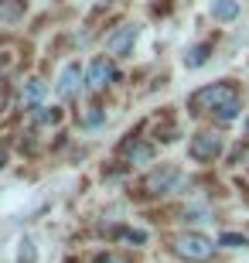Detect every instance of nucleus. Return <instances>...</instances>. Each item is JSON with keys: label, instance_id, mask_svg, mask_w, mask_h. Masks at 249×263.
Returning <instances> with one entry per match:
<instances>
[{"label": "nucleus", "instance_id": "obj_1", "mask_svg": "<svg viewBox=\"0 0 249 263\" xmlns=\"http://www.w3.org/2000/svg\"><path fill=\"white\" fill-rule=\"evenodd\" d=\"M191 113H219L222 123L239 117V89L232 82H215V86L198 89L191 99H188Z\"/></svg>", "mask_w": 249, "mask_h": 263}, {"label": "nucleus", "instance_id": "obj_2", "mask_svg": "<svg viewBox=\"0 0 249 263\" xmlns=\"http://www.w3.org/2000/svg\"><path fill=\"white\" fill-rule=\"evenodd\" d=\"M171 253L181 256V260H188V263H205V260L215 256V243H212L208 236H201V233H181V236H174Z\"/></svg>", "mask_w": 249, "mask_h": 263}, {"label": "nucleus", "instance_id": "obj_3", "mask_svg": "<svg viewBox=\"0 0 249 263\" xmlns=\"http://www.w3.org/2000/svg\"><path fill=\"white\" fill-rule=\"evenodd\" d=\"M181 181H184V175L174 164H161L144 178V188H147V195H167V192H178Z\"/></svg>", "mask_w": 249, "mask_h": 263}, {"label": "nucleus", "instance_id": "obj_4", "mask_svg": "<svg viewBox=\"0 0 249 263\" xmlns=\"http://www.w3.org/2000/svg\"><path fill=\"white\" fill-rule=\"evenodd\" d=\"M188 154L195 157V161H201V164H208V161H215V157L222 154V137L219 134H198L188 144Z\"/></svg>", "mask_w": 249, "mask_h": 263}, {"label": "nucleus", "instance_id": "obj_5", "mask_svg": "<svg viewBox=\"0 0 249 263\" xmlns=\"http://www.w3.org/2000/svg\"><path fill=\"white\" fill-rule=\"evenodd\" d=\"M133 41H137V24H120V28L106 38V51H109V55H126V51L133 48Z\"/></svg>", "mask_w": 249, "mask_h": 263}, {"label": "nucleus", "instance_id": "obj_6", "mask_svg": "<svg viewBox=\"0 0 249 263\" xmlns=\"http://www.w3.org/2000/svg\"><path fill=\"white\" fill-rule=\"evenodd\" d=\"M86 79H89V89H106V86H109V82L116 79L113 62H109V59H96L92 65H89Z\"/></svg>", "mask_w": 249, "mask_h": 263}, {"label": "nucleus", "instance_id": "obj_7", "mask_svg": "<svg viewBox=\"0 0 249 263\" xmlns=\"http://www.w3.org/2000/svg\"><path fill=\"white\" fill-rule=\"evenodd\" d=\"M120 154H123L130 164H147V161L154 157V147L147 144V140H140V137H130V140L120 144Z\"/></svg>", "mask_w": 249, "mask_h": 263}, {"label": "nucleus", "instance_id": "obj_8", "mask_svg": "<svg viewBox=\"0 0 249 263\" xmlns=\"http://www.w3.org/2000/svg\"><path fill=\"white\" fill-rule=\"evenodd\" d=\"M79 82H82V72H79V65H68L65 72H62V82H58V96H75Z\"/></svg>", "mask_w": 249, "mask_h": 263}, {"label": "nucleus", "instance_id": "obj_9", "mask_svg": "<svg viewBox=\"0 0 249 263\" xmlns=\"http://www.w3.org/2000/svg\"><path fill=\"white\" fill-rule=\"evenodd\" d=\"M45 96V82L41 79H31L28 86L21 89V103H31V106H38V99Z\"/></svg>", "mask_w": 249, "mask_h": 263}, {"label": "nucleus", "instance_id": "obj_10", "mask_svg": "<svg viewBox=\"0 0 249 263\" xmlns=\"http://www.w3.org/2000/svg\"><path fill=\"white\" fill-rule=\"evenodd\" d=\"M208 51H212V45H208V41H205V45H195V48L188 51V55H184V65H188V68L205 65V62H208Z\"/></svg>", "mask_w": 249, "mask_h": 263}, {"label": "nucleus", "instance_id": "obj_11", "mask_svg": "<svg viewBox=\"0 0 249 263\" xmlns=\"http://www.w3.org/2000/svg\"><path fill=\"white\" fill-rule=\"evenodd\" d=\"M212 14L219 21H232L239 14V4H236V0H215V4H212Z\"/></svg>", "mask_w": 249, "mask_h": 263}, {"label": "nucleus", "instance_id": "obj_12", "mask_svg": "<svg viewBox=\"0 0 249 263\" xmlns=\"http://www.w3.org/2000/svg\"><path fill=\"white\" fill-rule=\"evenodd\" d=\"M21 14H24V0H4V4H0V17L17 21Z\"/></svg>", "mask_w": 249, "mask_h": 263}, {"label": "nucleus", "instance_id": "obj_13", "mask_svg": "<svg viewBox=\"0 0 249 263\" xmlns=\"http://www.w3.org/2000/svg\"><path fill=\"white\" fill-rule=\"evenodd\" d=\"M17 260H21V263H34V260H38V253H34V243H31V239H21Z\"/></svg>", "mask_w": 249, "mask_h": 263}, {"label": "nucleus", "instance_id": "obj_14", "mask_svg": "<svg viewBox=\"0 0 249 263\" xmlns=\"http://www.w3.org/2000/svg\"><path fill=\"white\" fill-rule=\"evenodd\" d=\"M34 120H38V123H55V120H58V109H48V106H34Z\"/></svg>", "mask_w": 249, "mask_h": 263}, {"label": "nucleus", "instance_id": "obj_15", "mask_svg": "<svg viewBox=\"0 0 249 263\" xmlns=\"http://www.w3.org/2000/svg\"><path fill=\"white\" fill-rule=\"evenodd\" d=\"M219 243H222V246H232V250H239V246H246V236H239V233H225Z\"/></svg>", "mask_w": 249, "mask_h": 263}, {"label": "nucleus", "instance_id": "obj_16", "mask_svg": "<svg viewBox=\"0 0 249 263\" xmlns=\"http://www.w3.org/2000/svg\"><path fill=\"white\" fill-rule=\"evenodd\" d=\"M96 263H130L126 256H116V253H106V256H99Z\"/></svg>", "mask_w": 249, "mask_h": 263}, {"label": "nucleus", "instance_id": "obj_17", "mask_svg": "<svg viewBox=\"0 0 249 263\" xmlns=\"http://www.w3.org/2000/svg\"><path fill=\"white\" fill-rule=\"evenodd\" d=\"M99 120H103V113H99V106H92V113H86V123H89V127H96Z\"/></svg>", "mask_w": 249, "mask_h": 263}, {"label": "nucleus", "instance_id": "obj_18", "mask_svg": "<svg viewBox=\"0 0 249 263\" xmlns=\"http://www.w3.org/2000/svg\"><path fill=\"white\" fill-rule=\"evenodd\" d=\"M4 161H7V151H0V167H4Z\"/></svg>", "mask_w": 249, "mask_h": 263}, {"label": "nucleus", "instance_id": "obj_19", "mask_svg": "<svg viewBox=\"0 0 249 263\" xmlns=\"http://www.w3.org/2000/svg\"><path fill=\"white\" fill-rule=\"evenodd\" d=\"M4 68H7V59H4V55H0V72H4Z\"/></svg>", "mask_w": 249, "mask_h": 263}]
</instances>
